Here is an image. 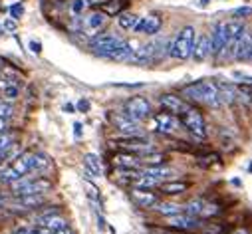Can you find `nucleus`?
Returning <instances> with one entry per match:
<instances>
[{
  "label": "nucleus",
  "instance_id": "nucleus-1",
  "mask_svg": "<svg viewBox=\"0 0 252 234\" xmlns=\"http://www.w3.org/2000/svg\"><path fill=\"white\" fill-rule=\"evenodd\" d=\"M183 97L189 101L205 103L208 108H220V97H219V88L213 81H195L183 88Z\"/></svg>",
  "mask_w": 252,
  "mask_h": 234
},
{
  "label": "nucleus",
  "instance_id": "nucleus-2",
  "mask_svg": "<svg viewBox=\"0 0 252 234\" xmlns=\"http://www.w3.org/2000/svg\"><path fill=\"white\" fill-rule=\"evenodd\" d=\"M52 181L46 177L38 179H18L12 185V195L14 197H24V195H44L48 190H52Z\"/></svg>",
  "mask_w": 252,
  "mask_h": 234
},
{
  "label": "nucleus",
  "instance_id": "nucleus-3",
  "mask_svg": "<svg viewBox=\"0 0 252 234\" xmlns=\"http://www.w3.org/2000/svg\"><path fill=\"white\" fill-rule=\"evenodd\" d=\"M193 44H195V28L193 26H185L177 34L175 42L171 44V52L169 54L175 60H189V58H191V52H193Z\"/></svg>",
  "mask_w": 252,
  "mask_h": 234
},
{
  "label": "nucleus",
  "instance_id": "nucleus-4",
  "mask_svg": "<svg viewBox=\"0 0 252 234\" xmlns=\"http://www.w3.org/2000/svg\"><path fill=\"white\" fill-rule=\"evenodd\" d=\"M177 117H179V123H183L195 137H199V139H205V137H206V123H205V117H203V113H201L199 109L193 108V105H189V108H187L181 115H177Z\"/></svg>",
  "mask_w": 252,
  "mask_h": 234
},
{
  "label": "nucleus",
  "instance_id": "nucleus-5",
  "mask_svg": "<svg viewBox=\"0 0 252 234\" xmlns=\"http://www.w3.org/2000/svg\"><path fill=\"white\" fill-rule=\"evenodd\" d=\"M123 113L139 123V121H143V119H147L151 115V103L147 101L145 97H141V95L129 97L127 101H125V105H123Z\"/></svg>",
  "mask_w": 252,
  "mask_h": 234
},
{
  "label": "nucleus",
  "instance_id": "nucleus-6",
  "mask_svg": "<svg viewBox=\"0 0 252 234\" xmlns=\"http://www.w3.org/2000/svg\"><path fill=\"white\" fill-rule=\"evenodd\" d=\"M108 117H110L111 125L115 127L117 131H121L123 135H141V127H139V123H137V121H133L131 117H127L125 113L111 111Z\"/></svg>",
  "mask_w": 252,
  "mask_h": 234
},
{
  "label": "nucleus",
  "instance_id": "nucleus-7",
  "mask_svg": "<svg viewBox=\"0 0 252 234\" xmlns=\"http://www.w3.org/2000/svg\"><path fill=\"white\" fill-rule=\"evenodd\" d=\"M121 38L119 36H115V34H101V36H97L94 42H92V50L97 54V56H101V58H108L119 44H121Z\"/></svg>",
  "mask_w": 252,
  "mask_h": 234
},
{
  "label": "nucleus",
  "instance_id": "nucleus-8",
  "mask_svg": "<svg viewBox=\"0 0 252 234\" xmlns=\"http://www.w3.org/2000/svg\"><path fill=\"white\" fill-rule=\"evenodd\" d=\"M123 151H127V153H151L153 151V147H151V143L147 141L145 137H141V135H127V139H117L115 141Z\"/></svg>",
  "mask_w": 252,
  "mask_h": 234
},
{
  "label": "nucleus",
  "instance_id": "nucleus-9",
  "mask_svg": "<svg viewBox=\"0 0 252 234\" xmlns=\"http://www.w3.org/2000/svg\"><path fill=\"white\" fill-rule=\"evenodd\" d=\"M211 56L215 60H222L224 56V48H226V34H224V22H217L213 32H211Z\"/></svg>",
  "mask_w": 252,
  "mask_h": 234
},
{
  "label": "nucleus",
  "instance_id": "nucleus-10",
  "mask_svg": "<svg viewBox=\"0 0 252 234\" xmlns=\"http://www.w3.org/2000/svg\"><path fill=\"white\" fill-rule=\"evenodd\" d=\"M153 127L159 131V133H165V135H169L173 133L177 127H179V117L169 113V111H161L153 117Z\"/></svg>",
  "mask_w": 252,
  "mask_h": 234
},
{
  "label": "nucleus",
  "instance_id": "nucleus-11",
  "mask_svg": "<svg viewBox=\"0 0 252 234\" xmlns=\"http://www.w3.org/2000/svg\"><path fill=\"white\" fill-rule=\"evenodd\" d=\"M129 197H131V201H133L137 206H141V208H151V206H155V204L159 203L157 195L153 193V190H149V188H135V187H131Z\"/></svg>",
  "mask_w": 252,
  "mask_h": 234
},
{
  "label": "nucleus",
  "instance_id": "nucleus-12",
  "mask_svg": "<svg viewBox=\"0 0 252 234\" xmlns=\"http://www.w3.org/2000/svg\"><path fill=\"white\" fill-rule=\"evenodd\" d=\"M161 105H163L165 111H169V113H173V115H181V113L189 108V103H187L181 95H175V94H165V95H161Z\"/></svg>",
  "mask_w": 252,
  "mask_h": 234
},
{
  "label": "nucleus",
  "instance_id": "nucleus-13",
  "mask_svg": "<svg viewBox=\"0 0 252 234\" xmlns=\"http://www.w3.org/2000/svg\"><path fill=\"white\" fill-rule=\"evenodd\" d=\"M208 54H211V38H208V34H201L197 40H195V44H193V52H191V58L201 63L208 58Z\"/></svg>",
  "mask_w": 252,
  "mask_h": 234
},
{
  "label": "nucleus",
  "instance_id": "nucleus-14",
  "mask_svg": "<svg viewBox=\"0 0 252 234\" xmlns=\"http://www.w3.org/2000/svg\"><path fill=\"white\" fill-rule=\"evenodd\" d=\"M161 28V18L157 14H149L137 20V24L133 26V32H143V34H157Z\"/></svg>",
  "mask_w": 252,
  "mask_h": 234
},
{
  "label": "nucleus",
  "instance_id": "nucleus-15",
  "mask_svg": "<svg viewBox=\"0 0 252 234\" xmlns=\"http://www.w3.org/2000/svg\"><path fill=\"white\" fill-rule=\"evenodd\" d=\"M10 167L14 169L20 179L26 177L28 173H34V153H22L18 159H14V163Z\"/></svg>",
  "mask_w": 252,
  "mask_h": 234
},
{
  "label": "nucleus",
  "instance_id": "nucleus-16",
  "mask_svg": "<svg viewBox=\"0 0 252 234\" xmlns=\"http://www.w3.org/2000/svg\"><path fill=\"white\" fill-rule=\"evenodd\" d=\"M250 54H252V32H244L242 38L238 40V46H236V52H235V60L236 62H246L250 60Z\"/></svg>",
  "mask_w": 252,
  "mask_h": 234
},
{
  "label": "nucleus",
  "instance_id": "nucleus-17",
  "mask_svg": "<svg viewBox=\"0 0 252 234\" xmlns=\"http://www.w3.org/2000/svg\"><path fill=\"white\" fill-rule=\"evenodd\" d=\"M40 226H44L48 230H52L54 234L62 228L68 226V220L64 217H60V212H56V215H48V217H40Z\"/></svg>",
  "mask_w": 252,
  "mask_h": 234
},
{
  "label": "nucleus",
  "instance_id": "nucleus-18",
  "mask_svg": "<svg viewBox=\"0 0 252 234\" xmlns=\"http://www.w3.org/2000/svg\"><path fill=\"white\" fill-rule=\"evenodd\" d=\"M169 226L171 228H179V230H191V228H197L199 226V220L195 217H185V215H175V217H169Z\"/></svg>",
  "mask_w": 252,
  "mask_h": 234
},
{
  "label": "nucleus",
  "instance_id": "nucleus-19",
  "mask_svg": "<svg viewBox=\"0 0 252 234\" xmlns=\"http://www.w3.org/2000/svg\"><path fill=\"white\" fill-rule=\"evenodd\" d=\"M113 165L117 169H139V157H135L133 153H119L113 157Z\"/></svg>",
  "mask_w": 252,
  "mask_h": 234
},
{
  "label": "nucleus",
  "instance_id": "nucleus-20",
  "mask_svg": "<svg viewBox=\"0 0 252 234\" xmlns=\"http://www.w3.org/2000/svg\"><path fill=\"white\" fill-rule=\"evenodd\" d=\"M141 173H143V175H149V177H153V179H157V181H161V183H163V179H167V177H173V175H175L173 169H169V167H163V165H155V167H143V169H141Z\"/></svg>",
  "mask_w": 252,
  "mask_h": 234
},
{
  "label": "nucleus",
  "instance_id": "nucleus-21",
  "mask_svg": "<svg viewBox=\"0 0 252 234\" xmlns=\"http://www.w3.org/2000/svg\"><path fill=\"white\" fill-rule=\"evenodd\" d=\"M44 204V195H24V197H16V206L18 208H24V210H30V208H38Z\"/></svg>",
  "mask_w": 252,
  "mask_h": 234
},
{
  "label": "nucleus",
  "instance_id": "nucleus-22",
  "mask_svg": "<svg viewBox=\"0 0 252 234\" xmlns=\"http://www.w3.org/2000/svg\"><path fill=\"white\" fill-rule=\"evenodd\" d=\"M135 48H131L129 42H121V44L108 56V60H115V62H129L131 54H133Z\"/></svg>",
  "mask_w": 252,
  "mask_h": 234
},
{
  "label": "nucleus",
  "instance_id": "nucleus-23",
  "mask_svg": "<svg viewBox=\"0 0 252 234\" xmlns=\"http://www.w3.org/2000/svg\"><path fill=\"white\" fill-rule=\"evenodd\" d=\"M217 88H219V97H220V103H233L238 95L236 88L235 86H230V83H217Z\"/></svg>",
  "mask_w": 252,
  "mask_h": 234
},
{
  "label": "nucleus",
  "instance_id": "nucleus-24",
  "mask_svg": "<svg viewBox=\"0 0 252 234\" xmlns=\"http://www.w3.org/2000/svg\"><path fill=\"white\" fill-rule=\"evenodd\" d=\"M83 165H86L88 175H92V177H99L101 175V161H99L97 155L88 153L86 157H83Z\"/></svg>",
  "mask_w": 252,
  "mask_h": 234
},
{
  "label": "nucleus",
  "instance_id": "nucleus-25",
  "mask_svg": "<svg viewBox=\"0 0 252 234\" xmlns=\"http://www.w3.org/2000/svg\"><path fill=\"white\" fill-rule=\"evenodd\" d=\"M159 188L163 190L165 195H181L189 188V183H183V181H173V183H161Z\"/></svg>",
  "mask_w": 252,
  "mask_h": 234
},
{
  "label": "nucleus",
  "instance_id": "nucleus-26",
  "mask_svg": "<svg viewBox=\"0 0 252 234\" xmlns=\"http://www.w3.org/2000/svg\"><path fill=\"white\" fill-rule=\"evenodd\" d=\"M106 20H108V16L103 14V12H92V14L86 18V28L92 30V32H95V30L103 28V24H106Z\"/></svg>",
  "mask_w": 252,
  "mask_h": 234
},
{
  "label": "nucleus",
  "instance_id": "nucleus-27",
  "mask_svg": "<svg viewBox=\"0 0 252 234\" xmlns=\"http://www.w3.org/2000/svg\"><path fill=\"white\" fill-rule=\"evenodd\" d=\"M18 141V133L16 131H6V133H0V153L8 151L10 147H14Z\"/></svg>",
  "mask_w": 252,
  "mask_h": 234
},
{
  "label": "nucleus",
  "instance_id": "nucleus-28",
  "mask_svg": "<svg viewBox=\"0 0 252 234\" xmlns=\"http://www.w3.org/2000/svg\"><path fill=\"white\" fill-rule=\"evenodd\" d=\"M153 208H157L161 215H165V217H175V215H181V206L179 204H175V203H157Z\"/></svg>",
  "mask_w": 252,
  "mask_h": 234
},
{
  "label": "nucleus",
  "instance_id": "nucleus-29",
  "mask_svg": "<svg viewBox=\"0 0 252 234\" xmlns=\"http://www.w3.org/2000/svg\"><path fill=\"white\" fill-rule=\"evenodd\" d=\"M139 163L143 167H155V165H163L165 163V155L161 153H145L139 157Z\"/></svg>",
  "mask_w": 252,
  "mask_h": 234
},
{
  "label": "nucleus",
  "instance_id": "nucleus-30",
  "mask_svg": "<svg viewBox=\"0 0 252 234\" xmlns=\"http://www.w3.org/2000/svg\"><path fill=\"white\" fill-rule=\"evenodd\" d=\"M137 20H139V16H135L131 12H123L117 22H119V28H123V30H133V26L137 24Z\"/></svg>",
  "mask_w": 252,
  "mask_h": 234
},
{
  "label": "nucleus",
  "instance_id": "nucleus-31",
  "mask_svg": "<svg viewBox=\"0 0 252 234\" xmlns=\"http://www.w3.org/2000/svg\"><path fill=\"white\" fill-rule=\"evenodd\" d=\"M203 204H205V203H203L201 199L191 201V203L185 206V212H187L189 217H195V218H197V217H201V212H203Z\"/></svg>",
  "mask_w": 252,
  "mask_h": 234
},
{
  "label": "nucleus",
  "instance_id": "nucleus-32",
  "mask_svg": "<svg viewBox=\"0 0 252 234\" xmlns=\"http://www.w3.org/2000/svg\"><path fill=\"white\" fill-rule=\"evenodd\" d=\"M20 177L16 175V171L12 167H6V169H2V171H0V183H14V181H18Z\"/></svg>",
  "mask_w": 252,
  "mask_h": 234
},
{
  "label": "nucleus",
  "instance_id": "nucleus-33",
  "mask_svg": "<svg viewBox=\"0 0 252 234\" xmlns=\"http://www.w3.org/2000/svg\"><path fill=\"white\" fill-rule=\"evenodd\" d=\"M48 165H50L48 155H44V153H34V171H42V169L48 167Z\"/></svg>",
  "mask_w": 252,
  "mask_h": 234
},
{
  "label": "nucleus",
  "instance_id": "nucleus-34",
  "mask_svg": "<svg viewBox=\"0 0 252 234\" xmlns=\"http://www.w3.org/2000/svg\"><path fill=\"white\" fill-rule=\"evenodd\" d=\"M236 92L244 101H252V83H240Z\"/></svg>",
  "mask_w": 252,
  "mask_h": 234
},
{
  "label": "nucleus",
  "instance_id": "nucleus-35",
  "mask_svg": "<svg viewBox=\"0 0 252 234\" xmlns=\"http://www.w3.org/2000/svg\"><path fill=\"white\" fill-rule=\"evenodd\" d=\"M12 113H14V108L8 103V101H0V117H12Z\"/></svg>",
  "mask_w": 252,
  "mask_h": 234
},
{
  "label": "nucleus",
  "instance_id": "nucleus-36",
  "mask_svg": "<svg viewBox=\"0 0 252 234\" xmlns=\"http://www.w3.org/2000/svg\"><path fill=\"white\" fill-rule=\"evenodd\" d=\"M217 212H219V206H217V204L205 203V204H203V212H201V217H211V215H217Z\"/></svg>",
  "mask_w": 252,
  "mask_h": 234
},
{
  "label": "nucleus",
  "instance_id": "nucleus-37",
  "mask_svg": "<svg viewBox=\"0 0 252 234\" xmlns=\"http://www.w3.org/2000/svg\"><path fill=\"white\" fill-rule=\"evenodd\" d=\"M18 94H20V90H18V86H4V97L6 99H16L18 97Z\"/></svg>",
  "mask_w": 252,
  "mask_h": 234
},
{
  "label": "nucleus",
  "instance_id": "nucleus-38",
  "mask_svg": "<svg viewBox=\"0 0 252 234\" xmlns=\"http://www.w3.org/2000/svg\"><path fill=\"white\" fill-rule=\"evenodd\" d=\"M86 6H88L86 0H72V12L74 14H81L83 10H86Z\"/></svg>",
  "mask_w": 252,
  "mask_h": 234
},
{
  "label": "nucleus",
  "instance_id": "nucleus-39",
  "mask_svg": "<svg viewBox=\"0 0 252 234\" xmlns=\"http://www.w3.org/2000/svg\"><path fill=\"white\" fill-rule=\"evenodd\" d=\"M248 14H252V6H242V8H236V10L233 12L235 18H244V16H248Z\"/></svg>",
  "mask_w": 252,
  "mask_h": 234
},
{
  "label": "nucleus",
  "instance_id": "nucleus-40",
  "mask_svg": "<svg viewBox=\"0 0 252 234\" xmlns=\"http://www.w3.org/2000/svg\"><path fill=\"white\" fill-rule=\"evenodd\" d=\"M10 14L14 16V18H20L24 14V8H22V4H14V6H10Z\"/></svg>",
  "mask_w": 252,
  "mask_h": 234
},
{
  "label": "nucleus",
  "instance_id": "nucleus-41",
  "mask_svg": "<svg viewBox=\"0 0 252 234\" xmlns=\"http://www.w3.org/2000/svg\"><path fill=\"white\" fill-rule=\"evenodd\" d=\"M10 129V121L8 117H0V133H6Z\"/></svg>",
  "mask_w": 252,
  "mask_h": 234
},
{
  "label": "nucleus",
  "instance_id": "nucleus-42",
  "mask_svg": "<svg viewBox=\"0 0 252 234\" xmlns=\"http://www.w3.org/2000/svg\"><path fill=\"white\" fill-rule=\"evenodd\" d=\"M28 234H54V232L48 230V228H44V226H38V228H34V230H28Z\"/></svg>",
  "mask_w": 252,
  "mask_h": 234
},
{
  "label": "nucleus",
  "instance_id": "nucleus-43",
  "mask_svg": "<svg viewBox=\"0 0 252 234\" xmlns=\"http://www.w3.org/2000/svg\"><path fill=\"white\" fill-rule=\"evenodd\" d=\"M78 109H79V111H88V109H90V101L79 99V101H78Z\"/></svg>",
  "mask_w": 252,
  "mask_h": 234
},
{
  "label": "nucleus",
  "instance_id": "nucleus-44",
  "mask_svg": "<svg viewBox=\"0 0 252 234\" xmlns=\"http://www.w3.org/2000/svg\"><path fill=\"white\" fill-rule=\"evenodd\" d=\"M4 28H6L8 32H12V30H16V22H14V20H12V18H8V20H6V22H4Z\"/></svg>",
  "mask_w": 252,
  "mask_h": 234
},
{
  "label": "nucleus",
  "instance_id": "nucleus-45",
  "mask_svg": "<svg viewBox=\"0 0 252 234\" xmlns=\"http://www.w3.org/2000/svg\"><path fill=\"white\" fill-rule=\"evenodd\" d=\"M30 48H32V52H34V54H40V50H42L40 42H36V40H32V42H30Z\"/></svg>",
  "mask_w": 252,
  "mask_h": 234
},
{
  "label": "nucleus",
  "instance_id": "nucleus-46",
  "mask_svg": "<svg viewBox=\"0 0 252 234\" xmlns=\"http://www.w3.org/2000/svg\"><path fill=\"white\" fill-rule=\"evenodd\" d=\"M12 234H28V228L26 226H18V228H14Z\"/></svg>",
  "mask_w": 252,
  "mask_h": 234
},
{
  "label": "nucleus",
  "instance_id": "nucleus-47",
  "mask_svg": "<svg viewBox=\"0 0 252 234\" xmlns=\"http://www.w3.org/2000/svg\"><path fill=\"white\" fill-rule=\"evenodd\" d=\"M74 135H76V137L81 135V123H76V125H74Z\"/></svg>",
  "mask_w": 252,
  "mask_h": 234
},
{
  "label": "nucleus",
  "instance_id": "nucleus-48",
  "mask_svg": "<svg viewBox=\"0 0 252 234\" xmlns=\"http://www.w3.org/2000/svg\"><path fill=\"white\" fill-rule=\"evenodd\" d=\"M56 234H74V230H72L70 226H66V228H62V230H58Z\"/></svg>",
  "mask_w": 252,
  "mask_h": 234
},
{
  "label": "nucleus",
  "instance_id": "nucleus-49",
  "mask_svg": "<svg viewBox=\"0 0 252 234\" xmlns=\"http://www.w3.org/2000/svg\"><path fill=\"white\" fill-rule=\"evenodd\" d=\"M64 109H66L68 113H74V111H76V108H74L72 103H66V108H64Z\"/></svg>",
  "mask_w": 252,
  "mask_h": 234
},
{
  "label": "nucleus",
  "instance_id": "nucleus-50",
  "mask_svg": "<svg viewBox=\"0 0 252 234\" xmlns=\"http://www.w3.org/2000/svg\"><path fill=\"white\" fill-rule=\"evenodd\" d=\"M4 201H6V197H4L2 193H0V208H2V206H4Z\"/></svg>",
  "mask_w": 252,
  "mask_h": 234
},
{
  "label": "nucleus",
  "instance_id": "nucleus-51",
  "mask_svg": "<svg viewBox=\"0 0 252 234\" xmlns=\"http://www.w3.org/2000/svg\"><path fill=\"white\" fill-rule=\"evenodd\" d=\"M4 163V153H0V165Z\"/></svg>",
  "mask_w": 252,
  "mask_h": 234
},
{
  "label": "nucleus",
  "instance_id": "nucleus-52",
  "mask_svg": "<svg viewBox=\"0 0 252 234\" xmlns=\"http://www.w3.org/2000/svg\"><path fill=\"white\" fill-rule=\"evenodd\" d=\"M250 60H252V54H250Z\"/></svg>",
  "mask_w": 252,
  "mask_h": 234
}]
</instances>
